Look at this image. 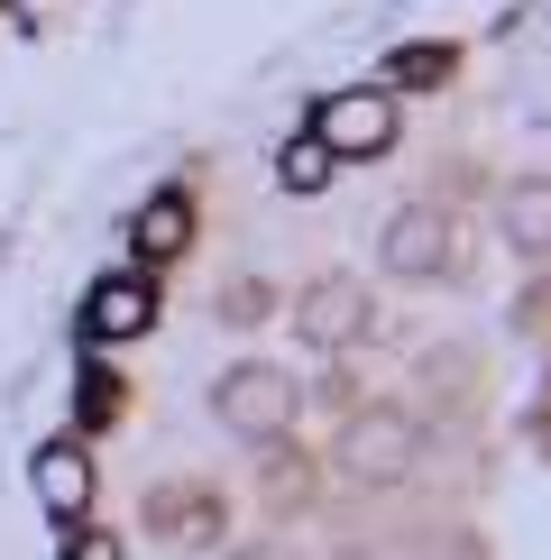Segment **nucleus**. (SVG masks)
Returning <instances> with one entry per match:
<instances>
[{
	"label": "nucleus",
	"mask_w": 551,
	"mask_h": 560,
	"mask_svg": "<svg viewBox=\"0 0 551 560\" xmlns=\"http://www.w3.org/2000/svg\"><path fill=\"white\" fill-rule=\"evenodd\" d=\"M148 322H156V294L138 285V276H102L92 303H83V331H92V340H138Z\"/></svg>",
	"instance_id": "nucleus-6"
},
{
	"label": "nucleus",
	"mask_w": 551,
	"mask_h": 560,
	"mask_svg": "<svg viewBox=\"0 0 551 560\" xmlns=\"http://www.w3.org/2000/svg\"><path fill=\"white\" fill-rule=\"evenodd\" d=\"M156 524L175 533V542H202V533H212V497H166V505H148Z\"/></svg>",
	"instance_id": "nucleus-11"
},
{
	"label": "nucleus",
	"mask_w": 551,
	"mask_h": 560,
	"mask_svg": "<svg viewBox=\"0 0 551 560\" xmlns=\"http://www.w3.org/2000/svg\"><path fill=\"white\" fill-rule=\"evenodd\" d=\"M386 74H396V83H413V92H432V83L450 74V46H405V56L386 65Z\"/></svg>",
	"instance_id": "nucleus-12"
},
{
	"label": "nucleus",
	"mask_w": 551,
	"mask_h": 560,
	"mask_svg": "<svg viewBox=\"0 0 551 560\" xmlns=\"http://www.w3.org/2000/svg\"><path fill=\"white\" fill-rule=\"evenodd\" d=\"M37 505L46 515H65V524H83V505H92V459L74 451V441H56V451H37Z\"/></svg>",
	"instance_id": "nucleus-7"
},
{
	"label": "nucleus",
	"mask_w": 551,
	"mask_h": 560,
	"mask_svg": "<svg viewBox=\"0 0 551 560\" xmlns=\"http://www.w3.org/2000/svg\"><path fill=\"white\" fill-rule=\"evenodd\" d=\"M65 560H120V551H110V533H74V542H65Z\"/></svg>",
	"instance_id": "nucleus-14"
},
{
	"label": "nucleus",
	"mask_w": 551,
	"mask_h": 560,
	"mask_svg": "<svg viewBox=\"0 0 551 560\" xmlns=\"http://www.w3.org/2000/svg\"><path fill=\"white\" fill-rule=\"evenodd\" d=\"M276 313V294L258 285V276H239V285H221V322H239V331H248V322H267Z\"/></svg>",
	"instance_id": "nucleus-13"
},
{
	"label": "nucleus",
	"mask_w": 551,
	"mask_h": 560,
	"mask_svg": "<svg viewBox=\"0 0 551 560\" xmlns=\"http://www.w3.org/2000/svg\"><path fill=\"white\" fill-rule=\"evenodd\" d=\"M313 148L331 156V166L386 156V148H396V102H386V92H331V102L313 110Z\"/></svg>",
	"instance_id": "nucleus-3"
},
{
	"label": "nucleus",
	"mask_w": 551,
	"mask_h": 560,
	"mask_svg": "<svg viewBox=\"0 0 551 560\" xmlns=\"http://www.w3.org/2000/svg\"><path fill=\"white\" fill-rule=\"evenodd\" d=\"M230 560H304V551H285V542H248V551H230Z\"/></svg>",
	"instance_id": "nucleus-15"
},
{
	"label": "nucleus",
	"mask_w": 551,
	"mask_h": 560,
	"mask_svg": "<svg viewBox=\"0 0 551 560\" xmlns=\"http://www.w3.org/2000/svg\"><path fill=\"white\" fill-rule=\"evenodd\" d=\"M505 248L515 258H551V175H524L505 194Z\"/></svg>",
	"instance_id": "nucleus-8"
},
{
	"label": "nucleus",
	"mask_w": 551,
	"mask_h": 560,
	"mask_svg": "<svg viewBox=\"0 0 551 560\" xmlns=\"http://www.w3.org/2000/svg\"><path fill=\"white\" fill-rule=\"evenodd\" d=\"M340 459H350V478H367V487H405L413 459H423V432H413V413L377 405V413H359V423L340 432Z\"/></svg>",
	"instance_id": "nucleus-2"
},
{
	"label": "nucleus",
	"mask_w": 551,
	"mask_h": 560,
	"mask_svg": "<svg viewBox=\"0 0 551 560\" xmlns=\"http://www.w3.org/2000/svg\"><path fill=\"white\" fill-rule=\"evenodd\" d=\"M138 248H148V258H175L184 248V194H156L148 212H138Z\"/></svg>",
	"instance_id": "nucleus-9"
},
{
	"label": "nucleus",
	"mask_w": 551,
	"mask_h": 560,
	"mask_svg": "<svg viewBox=\"0 0 551 560\" xmlns=\"http://www.w3.org/2000/svg\"><path fill=\"white\" fill-rule=\"evenodd\" d=\"M276 184H285V194H321V184H331V156H321V148H304V138H294V148L276 156Z\"/></svg>",
	"instance_id": "nucleus-10"
},
{
	"label": "nucleus",
	"mask_w": 551,
	"mask_h": 560,
	"mask_svg": "<svg viewBox=\"0 0 551 560\" xmlns=\"http://www.w3.org/2000/svg\"><path fill=\"white\" fill-rule=\"evenodd\" d=\"M304 340L313 349H350L367 340V322H377V303H367V285H350V276H321V285H304Z\"/></svg>",
	"instance_id": "nucleus-5"
},
{
	"label": "nucleus",
	"mask_w": 551,
	"mask_h": 560,
	"mask_svg": "<svg viewBox=\"0 0 551 560\" xmlns=\"http://www.w3.org/2000/svg\"><path fill=\"white\" fill-rule=\"evenodd\" d=\"M377 258H386V276H413V285H423V276H450V221L432 212V202H405L396 221H386V240H377Z\"/></svg>",
	"instance_id": "nucleus-4"
},
{
	"label": "nucleus",
	"mask_w": 551,
	"mask_h": 560,
	"mask_svg": "<svg viewBox=\"0 0 551 560\" xmlns=\"http://www.w3.org/2000/svg\"><path fill=\"white\" fill-rule=\"evenodd\" d=\"M212 413L239 441H276V432L294 423V377H285V368H267V359H248V368H230V377L212 386Z\"/></svg>",
	"instance_id": "nucleus-1"
}]
</instances>
